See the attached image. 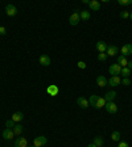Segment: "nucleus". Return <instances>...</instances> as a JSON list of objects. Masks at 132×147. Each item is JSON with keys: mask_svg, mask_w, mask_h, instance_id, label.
Listing matches in <instances>:
<instances>
[{"mask_svg": "<svg viewBox=\"0 0 132 147\" xmlns=\"http://www.w3.org/2000/svg\"><path fill=\"white\" fill-rule=\"evenodd\" d=\"M107 101L104 100V97H98V101H97V105H95V109H101V108H104Z\"/></svg>", "mask_w": 132, "mask_h": 147, "instance_id": "412c9836", "label": "nucleus"}, {"mask_svg": "<svg viewBox=\"0 0 132 147\" xmlns=\"http://www.w3.org/2000/svg\"><path fill=\"white\" fill-rule=\"evenodd\" d=\"M79 16H81V20H83V21H87V20L91 17V15H90L88 11H81V12H79Z\"/></svg>", "mask_w": 132, "mask_h": 147, "instance_id": "4be33fe9", "label": "nucleus"}, {"mask_svg": "<svg viewBox=\"0 0 132 147\" xmlns=\"http://www.w3.org/2000/svg\"><path fill=\"white\" fill-rule=\"evenodd\" d=\"M95 47H97V50L99 51V53H106L108 45H107L104 41H98L97 45H95Z\"/></svg>", "mask_w": 132, "mask_h": 147, "instance_id": "f8f14e48", "label": "nucleus"}, {"mask_svg": "<svg viewBox=\"0 0 132 147\" xmlns=\"http://www.w3.org/2000/svg\"><path fill=\"white\" fill-rule=\"evenodd\" d=\"M78 67H79L81 70H85V68H86V63L81 60V62H78Z\"/></svg>", "mask_w": 132, "mask_h": 147, "instance_id": "2f4dec72", "label": "nucleus"}, {"mask_svg": "<svg viewBox=\"0 0 132 147\" xmlns=\"http://www.w3.org/2000/svg\"><path fill=\"white\" fill-rule=\"evenodd\" d=\"M88 7H90L93 11H99V9H101V3H99L98 0H90Z\"/></svg>", "mask_w": 132, "mask_h": 147, "instance_id": "f3484780", "label": "nucleus"}, {"mask_svg": "<svg viewBox=\"0 0 132 147\" xmlns=\"http://www.w3.org/2000/svg\"><path fill=\"white\" fill-rule=\"evenodd\" d=\"M79 21H81V16H79V12H73L71 16L69 17L70 25H78Z\"/></svg>", "mask_w": 132, "mask_h": 147, "instance_id": "20e7f679", "label": "nucleus"}, {"mask_svg": "<svg viewBox=\"0 0 132 147\" xmlns=\"http://www.w3.org/2000/svg\"><path fill=\"white\" fill-rule=\"evenodd\" d=\"M15 125H16V122L12 121V119H8V121L5 122V126L8 129H13V128H15Z\"/></svg>", "mask_w": 132, "mask_h": 147, "instance_id": "cd10ccee", "label": "nucleus"}, {"mask_svg": "<svg viewBox=\"0 0 132 147\" xmlns=\"http://www.w3.org/2000/svg\"><path fill=\"white\" fill-rule=\"evenodd\" d=\"M88 3H90V0H83V4H87L88 5Z\"/></svg>", "mask_w": 132, "mask_h": 147, "instance_id": "c9c22d12", "label": "nucleus"}, {"mask_svg": "<svg viewBox=\"0 0 132 147\" xmlns=\"http://www.w3.org/2000/svg\"><path fill=\"white\" fill-rule=\"evenodd\" d=\"M97 84L99 85V87H106L107 85V79L104 78L103 75H99L97 78Z\"/></svg>", "mask_w": 132, "mask_h": 147, "instance_id": "aec40b11", "label": "nucleus"}, {"mask_svg": "<svg viewBox=\"0 0 132 147\" xmlns=\"http://www.w3.org/2000/svg\"><path fill=\"white\" fill-rule=\"evenodd\" d=\"M118 4L119 5H129V4H132V0H118Z\"/></svg>", "mask_w": 132, "mask_h": 147, "instance_id": "c85d7f7f", "label": "nucleus"}, {"mask_svg": "<svg viewBox=\"0 0 132 147\" xmlns=\"http://www.w3.org/2000/svg\"><path fill=\"white\" fill-rule=\"evenodd\" d=\"M48 143V138L45 135H38L37 138H35V141H33V146L35 147H42Z\"/></svg>", "mask_w": 132, "mask_h": 147, "instance_id": "f257e3e1", "label": "nucleus"}, {"mask_svg": "<svg viewBox=\"0 0 132 147\" xmlns=\"http://www.w3.org/2000/svg\"><path fill=\"white\" fill-rule=\"evenodd\" d=\"M118 53H119V49L115 45H110V46L107 47V51H106L107 56H115Z\"/></svg>", "mask_w": 132, "mask_h": 147, "instance_id": "9b49d317", "label": "nucleus"}, {"mask_svg": "<svg viewBox=\"0 0 132 147\" xmlns=\"http://www.w3.org/2000/svg\"><path fill=\"white\" fill-rule=\"evenodd\" d=\"M107 84L111 85V87H116V85L122 84V79H120V76H111L107 80Z\"/></svg>", "mask_w": 132, "mask_h": 147, "instance_id": "0eeeda50", "label": "nucleus"}, {"mask_svg": "<svg viewBox=\"0 0 132 147\" xmlns=\"http://www.w3.org/2000/svg\"><path fill=\"white\" fill-rule=\"evenodd\" d=\"M38 62H40L41 66L48 67L49 64H50V58H49V55H45V54H42V55L40 56V59H38Z\"/></svg>", "mask_w": 132, "mask_h": 147, "instance_id": "4468645a", "label": "nucleus"}, {"mask_svg": "<svg viewBox=\"0 0 132 147\" xmlns=\"http://www.w3.org/2000/svg\"><path fill=\"white\" fill-rule=\"evenodd\" d=\"M77 104H78L82 109H87V108L90 107V103H88V100L86 99V97H83V96H79L78 99H77Z\"/></svg>", "mask_w": 132, "mask_h": 147, "instance_id": "39448f33", "label": "nucleus"}, {"mask_svg": "<svg viewBox=\"0 0 132 147\" xmlns=\"http://www.w3.org/2000/svg\"><path fill=\"white\" fill-rule=\"evenodd\" d=\"M127 67H128V68L132 71V60H129V62H128V64H127Z\"/></svg>", "mask_w": 132, "mask_h": 147, "instance_id": "f704fd0d", "label": "nucleus"}, {"mask_svg": "<svg viewBox=\"0 0 132 147\" xmlns=\"http://www.w3.org/2000/svg\"><path fill=\"white\" fill-rule=\"evenodd\" d=\"M104 108H106V110L110 113V114H116L118 113V105L114 103V101H108V103H106Z\"/></svg>", "mask_w": 132, "mask_h": 147, "instance_id": "7ed1b4c3", "label": "nucleus"}, {"mask_svg": "<svg viewBox=\"0 0 132 147\" xmlns=\"http://www.w3.org/2000/svg\"><path fill=\"white\" fill-rule=\"evenodd\" d=\"M120 137H122V135H120L119 132H114L112 134H111V139H112V141H115V142H119L120 141Z\"/></svg>", "mask_w": 132, "mask_h": 147, "instance_id": "a878e982", "label": "nucleus"}, {"mask_svg": "<svg viewBox=\"0 0 132 147\" xmlns=\"http://www.w3.org/2000/svg\"><path fill=\"white\" fill-rule=\"evenodd\" d=\"M98 60H101V62H106L107 60V54L106 53H99L98 54Z\"/></svg>", "mask_w": 132, "mask_h": 147, "instance_id": "bb28decb", "label": "nucleus"}, {"mask_svg": "<svg viewBox=\"0 0 132 147\" xmlns=\"http://www.w3.org/2000/svg\"><path fill=\"white\" fill-rule=\"evenodd\" d=\"M122 84L123 85H129V84H131V80H129V78H123L122 79Z\"/></svg>", "mask_w": 132, "mask_h": 147, "instance_id": "c756f323", "label": "nucleus"}, {"mask_svg": "<svg viewBox=\"0 0 132 147\" xmlns=\"http://www.w3.org/2000/svg\"><path fill=\"white\" fill-rule=\"evenodd\" d=\"M118 147H129L128 146V143H127V142H119V146Z\"/></svg>", "mask_w": 132, "mask_h": 147, "instance_id": "72a5a7b5", "label": "nucleus"}, {"mask_svg": "<svg viewBox=\"0 0 132 147\" xmlns=\"http://www.w3.org/2000/svg\"><path fill=\"white\" fill-rule=\"evenodd\" d=\"M120 55L123 56H127V55H131L132 54V45L131 44H126V45H123L122 49H120Z\"/></svg>", "mask_w": 132, "mask_h": 147, "instance_id": "423d86ee", "label": "nucleus"}, {"mask_svg": "<svg viewBox=\"0 0 132 147\" xmlns=\"http://www.w3.org/2000/svg\"><path fill=\"white\" fill-rule=\"evenodd\" d=\"M120 17H122V19H128V17H129V12H127V11L120 12Z\"/></svg>", "mask_w": 132, "mask_h": 147, "instance_id": "7c9ffc66", "label": "nucleus"}, {"mask_svg": "<svg viewBox=\"0 0 132 147\" xmlns=\"http://www.w3.org/2000/svg\"><path fill=\"white\" fill-rule=\"evenodd\" d=\"M15 147H28V141L24 137H19L15 139Z\"/></svg>", "mask_w": 132, "mask_h": 147, "instance_id": "9d476101", "label": "nucleus"}, {"mask_svg": "<svg viewBox=\"0 0 132 147\" xmlns=\"http://www.w3.org/2000/svg\"><path fill=\"white\" fill-rule=\"evenodd\" d=\"M93 143H94L97 147H102L103 143H104V141H103V138H102L101 135H98V137L94 138V142H93Z\"/></svg>", "mask_w": 132, "mask_h": 147, "instance_id": "5701e85b", "label": "nucleus"}, {"mask_svg": "<svg viewBox=\"0 0 132 147\" xmlns=\"http://www.w3.org/2000/svg\"><path fill=\"white\" fill-rule=\"evenodd\" d=\"M120 75H122L123 78H129V75H131V70H129L128 67H123Z\"/></svg>", "mask_w": 132, "mask_h": 147, "instance_id": "b1692460", "label": "nucleus"}, {"mask_svg": "<svg viewBox=\"0 0 132 147\" xmlns=\"http://www.w3.org/2000/svg\"><path fill=\"white\" fill-rule=\"evenodd\" d=\"M13 137H15V134H13V130H12V129L5 128L3 130V138H4V139H7V141H11V139H13Z\"/></svg>", "mask_w": 132, "mask_h": 147, "instance_id": "ddd939ff", "label": "nucleus"}, {"mask_svg": "<svg viewBox=\"0 0 132 147\" xmlns=\"http://www.w3.org/2000/svg\"><path fill=\"white\" fill-rule=\"evenodd\" d=\"M5 33H7L5 28H4V26H0V36H4Z\"/></svg>", "mask_w": 132, "mask_h": 147, "instance_id": "473e14b6", "label": "nucleus"}, {"mask_svg": "<svg viewBox=\"0 0 132 147\" xmlns=\"http://www.w3.org/2000/svg\"><path fill=\"white\" fill-rule=\"evenodd\" d=\"M97 101H98V96H97V95H91V96H90V99H88L90 105H91V107H94V108H95V105H97Z\"/></svg>", "mask_w": 132, "mask_h": 147, "instance_id": "393cba45", "label": "nucleus"}, {"mask_svg": "<svg viewBox=\"0 0 132 147\" xmlns=\"http://www.w3.org/2000/svg\"><path fill=\"white\" fill-rule=\"evenodd\" d=\"M115 99H116V92L115 91H110L104 95V100H106L107 103H108V101H114Z\"/></svg>", "mask_w": 132, "mask_h": 147, "instance_id": "dca6fc26", "label": "nucleus"}, {"mask_svg": "<svg viewBox=\"0 0 132 147\" xmlns=\"http://www.w3.org/2000/svg\"><path fill=\"white\" fill-rule=\"evenodd\" d=\"M87 147H97V146L94 143H90V144H87Z\"/></svg>", "mask_w": 132, "mask_h": 147, "instance_id": "e433bc0d", "label": "nucleus"}, {"mask_svg": "<svg viewBox=\"0 0 132 147\" xmlns=\"http://www.w3.org/2000/svg\"><path fill=\"white\" fill-rule=\"evenodd\" d=\"M46 92H48V95H50L52 97H54V96H57V95H58V92H60V88L57 87L56 84H50L49 87L46 88Z\"/></svg>", "mask_w": 132, "mask_h": 147, "instance_id": "1a4fd4ad", "label": "nucleus"}, {"mask_svg": "<svg viewBox=\"0 0 132 147\" xmlns=\"http://www.w3.org/2000/svg\"><path fill=\"white\" fill-rule=\"evenodd\" d=\"M5 13L10 16V17H13V16L17 15V8H16L13 4H8V5L5 7Z\"/></svg>", "mask_w": 132, "mask_h": 147, "instance_id": "6e6552de", "label": "nucleus"}, {"mask_svg": "<svg viewBox=\"0 0 132 147\" xmlns=\"http://www.w3.org/2000/svg\"><path fill=\"white\" fill-rule=\"evenodd\" d=\"M12 121H15V122H20V121H22L24 119V114H22L21 112H16V113H13L12 114Z\"/></svg>", "mask_w": 132, "mask_h": 147, "instance_id": "a211bd4d", "label": "nucleus"}, {"mask_svg": "<svg viewBox=\"0 0 132 147\" xmlns=\"http://www.w3.org/2000/svg\"><path fill=\"white\" fill-rule=\"evenodd\" d=\"M12 130H13V134L19 137V135H21V134H22V132H24V126H22L21 124H16L15 128H13Z\"/></svg>", "mask_w": 132, "mask_h": 147, "instance_id": "2eb2a0df", "label": "nucleus"}, {"mask_svg": "<svg viewBox=\"0 0 132 147\" xmlns=\"http://www.w3.org/2000/svg\"><path fill=\"white\" fill-rule=\"evenodd\" d=\"M32 147H35V146H32Z\"/></svg>", "mask_w": 132, "mask_h": 147, "instance_id": "58836bf2", "label": "nucleus"}, {"mask_svg": "<svg viewBox=\"0 0 132 147\" xmlns=\"http://www.w3.org/2000/svg\"><path fill=\"white\" fill-rule=\"evenodd\" d=\"M118 64H119L120 67H127V64H128V60H127L126 56H123V55H119L118 56Z\"/></svg>", "mask_w": 132, "mask_h": 147, "instance_id": "6ab92c4d", "label": "nucleus"}, {"mask_svg": "<svg viewBox=\"0 0 132 147\" xmlns=\"http://www.w3.org/2000/svg\"><path fill=\"white\" fill-rule=\"evenodd\" d=\"M129 19H131V20H132V12H131V13H129Z\"/></svg>", "mask_w": 132, "mask_h": 147, "instance_id": "4c0bfd02", "label": "nucleus"}, {"mask_svg": "<svg viewBox=\"0 0 132 147\" xmlns=\"http://www.w3.org/2000/svg\"><path fill=\"white\" fill-rule=\"evenodd\" d=\"M122 68H123V67H120L119 64H118V63H114V64H111V66H110L108 71H110L111 76H120Z\"/></svg>", "mask_w": 132, "mask_h": 147, "instance_id": "f03ea898", "label": "nucleus"}]
</instances>
